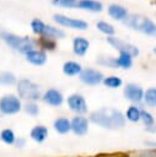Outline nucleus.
<instances>
[{
    "label": "nucleus",
    "mask_w": 156,
    "mask_h": 157,
    "mask_svg": "<svg viewBox=\"0 0 156 157\" xmlns=\"http://www.w3.org/2000/svg\"><path fill=\"white\" fill-rule=\"evenodd\" d=\"M90 120L104 129L114 130V129H122L125 125V115L114 108H101L98 110H95L90 115Z\"/></svg>",
    "instance_id": "obj_1"
},
{
    "label": "nucleus",
    "mask_w": 156,
    "mask_h": 157,
    "mask_svg": "<svg viewBox=\"0 0 156 157\" xmlns=\"http://www.w3.org/2000/svg\"><path fill=\"white\" fill-rule=\"evenodd\" d=\"M124 23L131 27L133 29H136L145 34L156 36V25L147 17H144L140 15H131L124 20Z\"/></svg>",
    "instance_id": "obj_2"
},
{
    "label": "nucleus",
    "mask_w": 156,
    "mask_h": 157,
    "mask_svg": "<svg viewBox=\"0 0 156 157\" xmlns=\"http://www.w3.org/2000/svg\"><path fill=\"white\" fill-rule=\"evenodd\" d=\"M17 92L21 98L28 99V102H36L43 96L41 87L27 78H22L17 82Z\"/></svg>",
    "instance_id": "obj_3"
},
{
    "label": "nucleus",
    "mask_w": 156,
    "mask_h": 157,
    "mask_svg": "<svg viewBox=\"0 0 156 157\" xmlns=\"http://www.w3.org/2000/svg\"><path fill=\"white\" fill-rule=\"evenodd\" d=\"M1 37L9 45H11L15 50H17L20 53L27 54L28 52L33 50V48H34V42L27 37H17L12 33H5V32L1 33Z\"/></svg>",
    "instance_id": "obj_4"
},
{
    "label": "nucleus",
    "mask_w": 156,
    "mask_h": 157,
    "mask_svg": "<svg viewBox=\"0 0 156 157\" xmlns=\"http://www.w3.org/2000/svg\"><path fill=\"white\" fill-rule=\"evenodd\" d=\"M22 109L21 99L14 94H5L0 98V115H14Z\"/></svg>",
    "instance_id": "obj_5"
},
{
    "label": "nucleus",
    "mask_w": 156,
    "mask_h": 157,
    "mask_svg": "<svg viewBox=\"0 0 156 157\" xmlns=\"http://www.w3.org/2000/svg\"><path fill=\"white\" fill-rule=\"evenodd\" d=\"M103 74L95 69H82L80 74V80L88 86H96L101 82H103Z\"/></svg>",
    "instance_id": "obj_6"
},
{
    "label": "nucleus",
    "mask_w": 156,
    "mask_h": 157,
    "mask_svg": "<svg viewBox=\"0 0 156 157\" xmlns=\"http://www.w3.org/2000/svg\"><path fill=\"white\" fill-rule=\"evenodd\" d=\"M68 107L77 115H82L84 113L87 112V103L84 96L79 93H72L71 96L68 97Z\"/></svg>",
    "instance_id": "obj_7"
},
{
    "label": "nucleus",
    "mask_w": 156,
    "mask_h": 157,
    "mask_svg": "<svg viewBox=\"0 0 156 157\" xmlns=\"http://www.w3.org/2000/svg\"><path fill=\"white\" fill-rule=\"evenodd\" d=\"M107 40H108V43H109L111 45H113V47H114L117 50H119L120 53L129 54V55L133 56V58L139 54V49H138L135 45H133V44H130V43H127V42H124V40H120L119 38L109 37V38H107Z\"/></svg>",
    "instance_id": "obj_8"
},
{
    "label": "nucleus",
    "mask_w": 156,
    "mask_h": 157,
    "mask_svg": "<svg viewBox=\"0 0 156 157\" xmlns=\"http://www.w3.org/2000/svg\"><path fill=\"white\" fill-rule=\"evenodd\" d=\"M54 21L58 22L61 26L70 27V28H74V29H86L87 28V23L85 21L77 20V18H71V17H68V16H64V15H60V13L54 15Z\"/></svg>",
    "instance_id": "obj_9"
},
{
    "label": "nucleus",
    "mask_w": 156,
    "mask_h": 157,
    "mask_svg": "<svg viewBox=\"0 0 156 157\" xmlns=\"http://www.w3.org/2000/svg\"><path fill=\"white\" fill-rule=\"evenodd\" d=\"M144 91L142 88L136 83H128L124 87V97L134 103H139L144 101Z\"/></svg>",
    "instance_id": "obj_10"
},
{
    "label": "nucleus",
    "mask_w": 156,
    "mask_h": 157,
    "mask_svg": "<svg viewBox=\"0 0 156 157\" xmlns=\"http://www.w3.org/2000/svg\"><path fill=\"white\" fill-rule=\"evenodd\" d=\"M42 99L48 105L60 107L63 104V102H64V96H63V93L59 90H57V88H49V90H47L43 93Z\"/></svg>",
    "instance_id": "obj_11"
},
{
    "label": "nucleus",
    "mask_w": 156,
    "mask_h": 157,
    "mask_svg": "<svg viewBox=\"0 0 156 157\" xmlns=\"http://www.w3.org/2000/svg\"><path fill=\"white\" fill-rule=\"evenodd\" d=\"M71 131L76 136H84L88 131V119L84 115H75L71 119Z\"/></svg>",
    "instance_id": "obj_12"
},
{
    "label": "nucleus",
    "mask_w": 156,
    "mask_h": 157,
    "mask_svg": "<svg viewBox=\"0 0 156 157\" xmlns=\"http://www.w3.org/2000/svg\"><path fill=\"white\" fill-rule=\"evenodd\" d=\"M29 137L37 142V144H41L43 141H45V139L48 137V128L44 126V125H36L31 129V132H29Z\"/></svg>",
    "instance_id": "obj_13"
},
{
    "label": "nucleus",
    "mask_w": 156,
    "mask_h": 157,
    "mask_svg": "<svg viewBox=\"0 0 156 157\" xmlns=\"http://www.w3.org/2000/svg\"><path fill=\"white\" fill-rule=\"evenodd\" d=\"M53 126H54V130L58 134L65 135V134H69L71 131V120H69L68 118L60 117V118H57L54 120Z\"/></svg>",
    "instance_id": "obj_14"
},
{
    "label": "nucleus",
    "mask_w": 156,
    "mask_h": 157,
    "mask_svg": "<svg viewBox=\"0 0 156 157\" xmlns=\"http://www.w3.org/2000/svg\"><path fill=\"white\" fill-rule=\"evenodd\" d=\"M26 59H27V61H29L33 65H43L47 60V55L42 50L33 49V50H31L26 54Z\"/></svg>",
    "instance_id": "obj_15"
},
{
    "label": "nucleus",
    "mask_w": 156,
    "mask_h": 157,
    "mask_svg": "<svg viewBox=\"0 0 156 157\" xmlns=\"http://www.w3.org/2000/svg\"><path fill=\"white\" fill-rule=\"evenodd\" d=\"M108 13H109L111 17H113L114 20H118V21H122V20H124V18L128 17V11H127V9H124L123 6L117 5V4L109 5V7H108Z\"/></svg>",
    "instance_id": "obj_16"
},
{
    "label": "nucleus",
    "mask_w": 156,
    "mask_h": 157,
    "mask_svg": "<svg viewBox=\"0 0 156 157\" xmlns=\"http://www.w3.org/2000/svg\"><path fill=\"white\" fill-rule=\"evenodd\" d=\"M76 6L84 9V10H88V11H92V12H101L103 6L99 1H96V0H80L77 1Z\"/></svg>",
    "instance_id": "obj_17"
},
{
    "label": "nucleus",
    "mask_w": 156,
    "mask_h": 157,
    "mask_svg": "<svg viewBox=\"0 0 156 157\" xmlns=\"http://www.w3.org/2000/svg\"><path fill=\"white\" fill-rule=\"evenodd\" d=\"M72 47H74V53L76 55H84L87 52L90 43L87 39H85L82 37H76L72 42Z\"/></svg>",
    "instance_id": "obj_18"
},
{
    "label": "nucleus",
    "mask_w": 156,
    "mask_h": 157,
    "mask_svg": "<svg viewBox=\"0 0 156 157\" xmlns=\"http://www.w3.org/2000/svg\"><path fill=\"white\" fill-rule=\"evenodd\" d=\"M81 71H82V67L76 61H66L63 65V72L66 76H76V75H80Z\"/></svg>",
    "instance_id": "obj_19"
},
{
    "label": "nucleus",
    "mask_w": 156,
    "mask_h": 157,
    "mask_svg": "<svg viewBox=\"0 0 156 157\" xmlns=\"http://www.w3.org/2000/svg\"><path fill=\"white\" fill-rule=\"evenodd\" d=\"M125 119H128L131 123H136L141 119V109L136 105H130L125 112Z\"/></svg>",
    "instance_id": "obj_20"
},
{
    "label": "nucleus",
    "mask_w": 156,
    "mask_h": 157,
    "mask_svg": "<svg viewBox=\"0 0 156 157\" xmlns=\"http://www.w3.org/2000/svg\"><path fill=\"white\" fill-rule=\"evenodd\" d=\"M16 139L17 137H16V135H15V132H14L12 129L6 128V129H2L1 132H0V140L5 145H15Z\"/></svg>",
    "instance_id": "obj_21"
},
{
    "label": "nucleus",
    "mask_w": 156,
    "mask_h": 157,
    "mask_svg": "<svg viewBox=\"0 0 156 157\" xmlns=\"http://www.w3.org/2000/svg\"><path fill=\"white\" fill-rule=\"evenodd\" d=\"M115 64H117V67L130 69L133 65V56H130L129 54L120 53V55L118 58H115Z\"/></svg>",
    "instance_id": "obj_22"
},
{
    "label": "nucleus",
    "mask_w": 156,
    "mask_h": 157,
    "mask_svg": "<svg viewBox=\"0 0 156 157\" xmlns=\"http://www.w3.org/2000/svg\"><path fill=\"white\" fill-rule=\"evenodd\" d=\"M144 101L149 107H156V87L146 90L144 93Z\"/></svg>",
    "instance_id": "obj_23"
},
{
    "label": "nucleus",
    "mask_w": 156,
    "mask_h": 157,
    "mask_svg": "<svg viewBox=\"0 0 156 157\" xmlns=\"http://www.w3.org/2000/svg\"><path fill=\"white\" fill-rule=\"evenodd\" d=\"M14 83H16V76L12 72H9V71L0 72V85L11 86Z\"/></svg>",
    "instance_id": "obj_24"
},
{
    "label": "nucleus",
    "mask_w": 156,
    "mask_h": 157,
    "mask_svg": "<svg viewBox=\"0 0 156 157\" xmlns=\"http://www.w3.org/2000/svg\"><path fill=\"white\" fill-rule=\"evenodd\" d=\"M103 85L108 88H118L122 86V80L118 76H108L103 78Z\"/></svg>",
    "instance_id": "obj_25"
},
{
    "label": "nucleus",
    "mask_w": 156,
    "mask_h": 157,
    "mask_svg": "<svg viewBox=\"0 0 156 157\" xmlns=\"http://www.w3.org/2000/svg\"><path fill=\"white\" fill-rule=\"evenodd\" d=\"M31 27H32V31H33L34 33H37V34H44L47 25H45L43 21L36 18V20H33V21L31 22Z\"/></svg>",
    "instance_id": "obj_26"
},
{
    "label": "nucleus",
    "mask_w": 156,
    "mask_h": 157,
    "mask_svg": "<svg viewBox=\"0 0 156 157\" xmlns=\"http://www.w3.org/2000/svg\"><path fill=\"white\" fill-rule=\"evenodd\" d=\"M45 36L50 37V38H63L65 36V33L55 27H52V26H47L45 27V32H44Z\"/></svg>",
    "instance_id": "obj_27"
},
{
    "label": "nucleus",
    "mask_w": 156,
    "mask_h": 157,
    "mask_svg": "<svg viewBox=\"0 0 156 157\" xmlns=\"http://www.w3.org/2000/svg\"><path fill=\"white\" fill-rule=\"evenodd\" d=\"M140 120H142V123L145 124L146 128H150L155 124V119H154L152 114L145 109H141V119Z\"/></svg>",
    "instance_id": "obj_28"
},
{
    "label": "nucleus",
    "mask_w": 156,
    "mask_h": 157,
    "mask_svg": "<svg viewBox=\"0 0 156 157\" xmlns=\"http://www.w3.org/2000/svg\"><path fill=\"white\" fill-rule=\"evenodd\" d=\"M25 110H26V113H28L32 117H36L39 114V107L36 102H27L25 104Z\"/></svg>",
    "instance_id": "obj_29"
},
{
    "label": "nucleus",
    "mask_w": 156,
    "mask_h": 157,
    "mask_svg": "<svg viewBox=\"0 0 156 157\" xmlns=\"http://www.w3.org/2000/svg\"><path fill=\"white\" fill-rule=\"evenodd\" d=\"M97 28H98L102 33H106V34H108V36H111V34L114 33L113 26L109 25V23H107V22H104V21H99V22L97 23Z\"/></svg>",
    "instance_id": "obj_30"
},
{
    "label": "nucleus",
    "mask_w": 156,
    "mask_h": 157,
    "mask_svg": "<svg viewBox=\"0 0 156 157\" xmlns=\"http://www.w3.org/2000/svg\"><path fill=\"white\" fill-rule=\"evenodd\" d=\"M53 2H54L55 5L65 6V7H74V6H76V4H77L76 0H54Z\"/></svg>",
    "instance_id": "obj_31"
},
{
    "label": "nucleus",
    "mask_w": 156,
    "mask_h": 157,
    "mask_svg": "<svg viewBox=\"0 0 156 157\" xmlns=\"http://www.w3.org/2000/svg\"><path fill=\"white\" fill-rule=\"evenodd\" d=\"M25 144H26V140H25V139H22V137H18V139H16V142H15V145H16L17 147H23V146H25Z\"/></svg>",
    "instance_id": "obj_32"
},
{
    "label": "nucleus",
    "mask_w": 156,
    "mask_h": 157,
    "mask_svg": "<svg viewBox=\"0 0 156 157\" xmlns=\"http://www.w3.org/2000/svg\"><path fill=\"white\" fill-rule=\"evenodd\" d=\"M149 146H152V147H156V141H147L146 142Z\"/></svg>",
    "instance_id": "obj_33"
},
{
    "label": "nucleus",
    "mask_w": 156,
    "mask_h": 157,
    "mask_svg": "<svg viewBox=\"0 0 156 157\" xmlns=\"http://www.w3.org/2000/svg\"><path fill=\"white\" fill-rule=\"evenodd\" d=\"M154 53H155V54H156V48H155V49H154Z\"/></svg>",
    "instance_id": "obj_34"
}]
</instances>
